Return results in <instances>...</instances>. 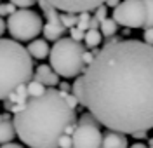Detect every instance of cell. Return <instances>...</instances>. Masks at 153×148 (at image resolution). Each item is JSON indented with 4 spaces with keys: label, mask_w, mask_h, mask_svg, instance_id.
Returning a JSON list of instances; mask_svg holds the SVG:
<instances>
[{
    "label": "cell",
    "mask_w": 153,
    "mask_h": 148,
    "mask_svg": "<svg viewBox=\"0 0 153 148\" xmlns=\"http://www.w3.org/2000/svg\"><path fill=\"white\" fill-rule=\"evenodd\" d=\"M9 2H12L16 7H31L37 4V0H9Z\"/></svg>",
    "instance_id": "cb8c5ba5"
},
{
    "label": "cell",
    "mask_w": 153,
    "mask_h": 148,
    "mask_svg": "<svg viewBox=\"0 0 153 148\" xmlns=\"http://www.w3.org/2000/svg\"><path fill=\"white\" fill-rule=\"evenodd\" d=\"M57 148H71V134H61V138L57 139Z\"/></svg>",
    "instance_id": "7402d4cb"
},
{
    "label": "cell",
    "mask_w": 153,
    "mask_h": 148,
    "mask_svg": "<svg viewBox=\"0 0 153 148\" xmlns=\"http://www.w3.org/2000/svg\"><path fill=\"white\" fill-rule=\"evenodd\" d=\"M14 138H16V129H14V124H12L10 120L2 118V120H0V145L10 143Z\"/></svg>",
    "instance_id": "4fadbf2b"
},
{
    "label": "cell",
    "mask_w": 153,
    "mask_h": 148,
    "mask_svg": "<svg viewBox=\"0 0 153 148\" xmlns=\"http://www.w3.org/2000/svg\"><path fill=\"white\" fill-rule=\"evenodd\" d=\"M70 30V37L73 40H76V42H82L84 40V30H80V28H76V26H71V28H68Z\"/></svg>",
    "instance_id": "603a6c76"
},
{
    "label": "cell",
    "mask_w": 153,
    "mask_h": 148,
    "mask_svg": "<svg viewBox=\"0 0 153 148\" xmlns=\"http://www.w3.org/2000/svg\"><path fill=\"white\" fill-rule=\"evenodd\" d=\"M99 148H129V141H127L124 132L108 129L101 138Z\"/></svg>",
    "instance_id": "30bf717a"
},
{
    "label": "cell",
    "mask_w": 153,
    "mask_h": 148,
    "mask_svg": "<svg viewBox=\"0 0 153 148\" xmlns=\"http://www.w3.org/2000/svg\"><path fill=\"white\" fill-rule=\"evenodd\" d=\"M118 26L124 28H143L146 21V7L143 0H120V4L113 7L111 16Z\"/></svg>",
    "instance_id": "8992f818"
},
{
    "label": "cell",
    "mask_w": 153,
    "mask_h": 148,
    "mask_svg": "<svg viewBox=\"0 0 153 148\" xmlns=\"http://www.w3.org/2000/svg\"><path fill=\"white\" fill-rule=\"evenodd\" d=\"M26 51H28V54L33 59H45L49 56L51 47H49V44H47V40L45 39H38L37 37V39L30 40Z\"/></svg>",
    "instance_id": "8fae6325"
},
{
    "label": "cell",
    "mask_w": 153,
    "mask_h": 148,
    "mask_svg": "<svg viewBox=\"0 0 153 148\" xmlns=\"http://www.w3.org/2000/svg\"><path fill=\"white\" fill-rule=\"evenodd\" d=\"M5 25H7V30L14 40L30 42L42 33L44 19L38 12L31 10L30 7H19L9 16Z\"/></svg>",
    "instance_id": "5b68a950"
},
{
    "label": "cell",
    "mask_w": 153,
    "mask_h": 148,
    "mask_svg": "<svg viewBox=\"0 0 153 148\" xmlns=\"http://www.w3.org/2000/svg\"><path fill=\"white\" fill-rule=\"evenodd\" d=\"M94 52H92V51H84V54H82V59H84V65H91V63H92V59H94Z\"/></svg>",
    "instance_id": "4316f807"
},
{
    "label": "cell",
    "mask_w": 153,
    "mask_h": 148,
    "mask_svg": "<svg viewBox=\"0 0 153 148\" xmlns=\"http://www.w3.org/2000/svg\"><path fill=\"white\" fill-rule=\"evenodd\" d=\"M118 4H120V0H105L106 7H117Z\"/></svg>",
    "instance_id": "1f68e13d"
},
{
    "label": "cell",
    "mask_w": 153,
    "mask_h": 148,
    "mask_svg": "<svg viewBox=\"0 0 153 148\" xmlns=\"http://www.w3.org/2000/svg\"><path fill=\"white\" fill-rule=\"evenodd\" d=\"M5 30H7V25H5V21H4V18L0 16V37L5 33Z\"/></svg>",
    "instance_id": "4dcf8cb0"
},
{
    "label": "cell",
    "mask_w": 153,
    "mask_h": 148,
    "mask_svg": "<svg viewBox=\"0 0 153 148\" xmlns=\"http://www.w3.org/2000/svg\"><path fill=\"white\" fill-rule=\"evenodd\" d=\"M52 7H56L61 12H92L97 5H103L105 0H47Z\"/></svg>",
    "instance_id": "ba28073f"
},
{
    "label": "cell",
    "mask_w": 153,
    "mask_h": 148,
    "mask_svg": "<svg viewBox=\"0 0 153 148\" xmlns=\"http://www.w3.org/2000/svg\"><path fill=\"white\" fill-rule=\"evenodd\" d=\"M143 42L153 45V26L152 28H144V33H143Z\"/></svg>",
    "instance_id": "484cf974"
},
{
    "label": "cell",
    "mask_w": 153,
    "mask_h": 148,
    "mask_svg": "<svg viewBox=\"0 0 153 148\" xmlns=\"http://www.w3.org/2000/svg\"><path fill=\"white\" fill-rule=\"evenodd\" d=\"M18 9L12 2H7V4H0V16L2 18H5V16H10L14 10Z\"/></svg>",
    "instance_id": "ffe728a7"
},
{
    "label": "cell",
    "mask_w": 153,
    "mask_h": 148,
    "mask_svg": "<svg viewBox=\"0 0 153 148\" xmlns=\"http://www.w3.org/2000/svg\"><path fill=\"white\" fill-rule=\"evenodd\" d=\"M84 103L101 126L124 134L153 129V45L106 44L80 73Z\"/></svg>",
    "instance_id": "6da1fadb"
},
{
    "label": "cell",
    "mask_w": 153,
    "mask_h": 148,
    "mask_svg": "<svg viewBox=\"0 0 153 148\" xmlns=\"http://www.w3.org/2000/svg\"><path fill=\"white\" fill-rule=\"evenodd\" d=\"M146 134H148V131H136V132H132V136L134 138H137V139H144L146 138Z\"/></svg>",
    "instance_id": "f546056e"
},
{
    "label": "cell",
    "mask_w": 153,
    "mask_h": 148,
    "mask_svg": "<svg viewBox=\"0 0 153 148\" xmlns=\"http://www.w3.org/2000/svg\"><path fill=\"white\" fill-rule=\"evenodd\" d=\"M33 77V58L14 39L0 37V99Z\"/></svg>",
    "instance_id": "3957f363"
},
{
    "label": "cell",
    "mask_w": 153,
    "mask_h": 148,
    "mask_svg": "<svg viewBox=\"0 0 153 148\" xmlns=\"http://www.w3.org/2000/svg\"><path fill=\"white\" fill-rule=\"evenodd\" d=\"M85 47L82 45V42H76L71 37H61L51 47L47 58L51 61L52 70L59 77L75 79L85 68L84 59H82Z\"/></svg>",
    "instance_id": "277c9868"
},
{
    "label": "cell",
    "mask_w": 153,
    "mask_h": 148,
    "mask_svg": "<svg viewBox=\"0 0 153 148\" xmlns=\"http://www.w3.org/2000/svg\"><path fill=\"white\" fill-rule=\"evenodd\" d=\"M84 42H85V45L89 47V49L97 47V45L103 42V35H101L99 30L89 28V30H85V33H84Z\"/></svg>",
    "instance_id": "9a60e30c"
},
{
    "label": "cell",
    "mask_w": 153,
    "mask_h": 148,
    "mask_svg": "<svg viewBox=\"0 0 153 148\" xmlns=\"http://www.w3.org/2000/svg\"><path fill=\"white\" fill-rule=\"evenodd\" d=\"M59 21L68 30V28H71V26L76 25V14H73V12H61L59 10Z\"/></svg>",
    "instance_id": "e0dca14e"
},
{
    "label": "cell",
    "mask_w": 153,
    "mask_h": 148,
    "mask_svg": "<svg viewBox=\"0 0 153 148\" xmlns=\"http://www.w3.org/2000/svg\"><path fill=\"white\" fill-rule=\"evenodd\" d=\"M150 147H153V138H152V139H150Z\"/></svg>",
    "instance_id": "e575fe53"
},
{
    "label": "cell",
    "mask_w": 153,
    "mask_h": 148,
    "mask_svg": "<svg viewBox=\"0 0 153 148\" xmlns=\"http://www.w3.org/2000/svg\"><path fill=\"white\" fill-rule=\"evenodd\" d=\"M31 79L38 80L45 87H56L59 84V75L52 70L51 65H38L37 68L33 70V77Z\"/></svg>",
    "instance_id": "9c48e42d"
},
{
    "label": "cell",
    "mask_w": 153,
    "mask_h": 148,
    "mask_svg": "<svg viewBox=\"0 0 153 148\" xmlns=\"http://www.w3.org/2000/svg\"><path fill=\"white\" fill-rule=\"evenodd\" d=\"M12 124L18 136L30 148H57L61 134H71L76 127V113L61 91L45 89L37 98H28L14 113Z\"/></svg>",
    "instance_id": "7a4b0ae2"
},
{
    "label": "cell",
    "mask_w": 153,
    "mask_h": 148,
    "mask_svg": "<svg viewBox=\"0 0 153 148\" xmlns=\"http://www.w3.org/2000/svg\"><path fill=\"white\" fill-rule=\"evenodd\" d=\"M89 28H92V30H99V21L96 19L94 16H91V19H89Z\"/></svg>",
    "instance_id": "83f0119b"
},
{
    "label": "cell",
    "mask_w": 153,
    "mask_h": 148,
    "mask_svg": "<svg viewBox=\"0 0 153 148\" xmlns=\"http://www.w3.org/2000/svg\"><path fill=\"white\" fill-rule=\"evenodd\" d=\"M26 92H28V98H37V96H40V94H44L45 92V86L44 84H40L38 80H31L30 79L28 82H26Z\"/></svg>",
    "instance_id": "2e32d148"
},
{
    "label": "cell",
    "mask_w": 153,
    "mask_h": 148,
    "mask_svg": "<svg viewBox=\"0 0 153 148\" xmlns=\"http://www.w3.org/2000/svg\"><path fill=\"white\" fill-rule=\"evenodd\" d=\"M0 120H2V115H0Z\"/></svg>",
    "instance_id": "d590c367"
},
{
    "label": "cell",
    "mask_w": 153,
    "mask_h": 148,
    "mask_svg": "<svg viewBox=\"0 0 153 148\" xmlns=\"http://www.w3.org/2000/svg\"><path fill=\"white\" fill-rule=\"evenodd\" d=\"M0 148H25V147H21V145H18V143H5V145H2Z\"/></svg>",
    "instance_id": "d6a6232c"
},
{
    "label": "cell",
    "mask_w": 153,
    "mask_h": 148,
    "mask_svg": "<svg viewBox=\"0 0 153 148\" xmlns=\"http://www.w3.org/2000/svg\"><path fill=\"white\" fill-rule=\"evenodd\" d=\"M92 12H94V18L97 21H103L105 18H108V7H106L105 4H103V5H97Z\"/></svg>",
    "instance_id": "44dd1931"
},
{
    "label": "cell",
    "mask_w": 153,
    "mask_h": 148,
    "mask_svg": "<svg viewBox=\"0 0 153 148\" xmlns=\"http://www.w3.org/2000/svg\"><path fill=\"white\" fill-rule=\"evenodd\" d=\"M131 148H146V145H143V143H136V145H132Z\"/></svg>",
    "instance_id": "836d02e7"
},
{
    "label": "cell",
    "mask_w": 153,
    "mask_h": 148,
    "mask_svg": "<svg viewBox=\"0 0 153 148\" xmlns=\"http://www.w3.org/2000/svg\"><path fill=\"white\" fill-rule=\"evenodd\" d=\"M146 7V21L143 28H152L153 26V0H143Z\"/></svg>",
    "instance_id": "ac0fdd59"
},
{
    "label": "cell",
    "mask_w": 153,
    "mask_h": 148,
    "mask_svg": "<svg viewBox=\"0 0 153 148\" xmlns=\"http://www.w3.org/2000/svg\"><path fill=\"white\" fill-rule=\"evenodd\" d=\"M57 86H59V91H63V92H70L71 91V86L66 84V82H59Z\"/></svg>",
    "instance_id": "f1b7e54d"
},
{
    "label": "cell",
    "mask_w": 153,
    "mask_h": 148,
    "mask_svg": "<svg viewBox=\"0 0 153 148\" xmlns=\"http://www.w3.org/2000/svg\"><path fill=\"white\" fill-rule=\"evenodd\" d=\"M76 124H91V126H96V127H99L101 124H99V120L91 113V112H87L84 115H80V118L76 120Z\"/></svg>",
    "instance_id": "d6986e66"
},
{
    "label": "cell",
    "mask_w": 153,
    "mask_h": 148,
    "mask_svg": "<svg viewBox=\"0 0 153 148\" xmlns=\"http://www.w3.org/2000/svg\"><path fill=\"white\" fill-rule=\"evenodd\" d=\"M61 94H63V98L66 99L68 105H70L71 108L75 110V108H76V105H78V101L75 99V96H73V94H70V92H63V91H61Z\"/></svg>",
    "instance_id": "d4e9b609"
},
{
    "label": "cell",
    "mask_w": 153,
    "mask_h": 148,
    "mask_svg": "<svg viewBox=\"0 0 153 148\" xmlns=\"http://www.w3.org/2000/svg\"><path fill=\"white\" fill-rule=\"evenodd\" d=\"M101 131L91 124H76L71 132V148H99L101 145Z\"/></svg>",
    "instance_id": "52a82bcc"
},
{
    "label": "cell",
    "mask_w": 153,
    "mask_h": 148,
    "mask_svg": "<svg viewBox=\"0 0 153 148\" xmlns=\"http://www.w3.org/2000/svg\"><path fill=\"white\" fill-rule=\"evenodd\" d=\"M99 31L103 37H111V35H117L118 31V25L113 18H105L103 21H99Z\"/></svg>",
    "instance_id": "5bb4252c"
},
{
    "label": "cell",
    "mask_w": 153,
    "mask_h": 148,
    "mask_svg": "<svg viewBox=\"0 0 153 148\" xmlns=\"http://www.w3.org/2000/svg\"><path fill=\"white\" fill-rule=\"evenodd\" d=\"M42 33L47 42H56L59 40L65 33H66V28L63 26L61 21H47L44 26H42Z\"/></svg>",
    "instance_id": "7c38bea8"
}]
</instances>
